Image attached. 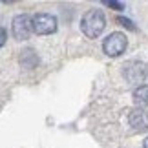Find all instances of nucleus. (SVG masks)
Instances as JSON below:
<instances>
[{
    "label": "nucleus",
    "instance_id": "9",
    "mask_svg": "<svg viewBox=\"0 0 148 148\" xmlns=\"http://www.w3.org/2000/svg\"><path fill=\"white\" fill-rule=\"evenodd\" d=\"M117 22H119V24H121V26H124V27H128L130 31H135V29H137V27L134 26V22L130 20V18H124V16H117Z\"/></svg>",
    "mask_w": 148,
    "mask_h": 148
},
{
    "label": "nucleus",
    "instance_id": "11",
    "mask_svg": "<svg viewBox=\"0 0 148 148\" xmlns=\"http://www.w3.org/2000/svg\"><path fill=\"white\" fill-rule=\"evenodd\" d=\"M5 40H8V31H5L4 27H0V48L5 44Z\"/></svg>",
    "mask_w": 148,
    "mask_h": 148
},
{
    "label": "nucleus",
    "instance_id": "1",
    "mask_svg": "<svg viewBox=\"0 0 148 148\" xmlns=\"http://www.w3.org/2000/svg\"><path fill=\"white\" fill-rule=\"evenodd\" d=\"M106 27V16L101 9H88L81 18V29L88 38H97Z\"/></svg>",
    "mask_w": 148,
    "mask_h": 148
},
{
    "label": "nucleus",
    "instance_id": "7",
    "mask_svg": "<svg viewBox=\"0 0 148 148\" xmlns=\"http://www.w3.org/2000/svg\"><path fill=\"white\" fill-rule=\"evenodd\" d=\"M20 64H22V68H27V70L37 68V64H38V55L35 53V49L26 48L24 51H22V53H20Z\"/></svg>",
    "mask_w": 148,
    "mask_h": 148
},
{
    "label": "nucleus",
    "instance_id": "10",
    "mask_svg": "<svg viewBox=\"0 0 148 148\" xmlns=\"http://www.w3.org/2000/svg\"><path fill=\"white\" fill-rule=\"evenodd\" d=\"M104 4L108 5V8L115 9V11H123V9H124V4H123V2H115V0H106Z\"/></svg>",
    "mask_w": 148,
    "mask_h": 148
},
{
    "label": "nucleus",
    "instance_id": "2",
    "mask_svg": "<svg viewBox=\"0 0 148 148\" xmlns=\"http://www.w3.org/2000/svg\"><path fill=\"white\" fill-rule=\"evenodd\" d=\"M126 48H128V38L121 31L110 33V35L104 38V42H102V51H104L108 57H119V55H123L124 51H126Z\"/></svg>",
    "mask_w": 148,
    "mask_h": 148
},
{
    "label": "nucleus",
    "instance_id": "5",
    "mask_svg": "<svg viewBox=\"0 0 148 148\" xmlns=\"http://www.w3.org/2000/svg\"><path fill=\"white\" fill-rule=\"evenodd\" d=\"M123 75L130 84H139L146 79V66L139 60H130L123 66Z\"/></svg>",
    "mask_w": 148,
    "mask_h": 148
},
{
    "label": "nucleus",
    "instance_id": "3",
    "mask_svg": "<svg viewBox=\"0 0 148 148\" xmlns=\"http://www.w3.org/2000/svg\"><path fill=\"white\" fill-rule=\"evenodd\" d=\"M11 31L16 40H27L31 37L33 29V16H29L27 13H20L16 15L13 22H11Z\"/></svg>",
    "mask_w": 148,
    "mask_h": 148
},
{
    "label": "nucleus",
    "instance_id": "12",
    "mask_svg": "<svg viewBox=\"0 0 148 148\" xmlns=\"http://www.w3.org/2000/svg\"><path fill=\"white\" fill-rule=\"evenodd\" d=\"M143 148H148V137H146V139L143 141Z\"/></svg>",
    "mask_w": 148,
    "mask_h": 148
},
{
    "label": "nucleus",
    "instance_id": "4",
    "mask_svg": "<svg viewBox=\"0 0 148 148\" xmlns=\"http://www.w3.org/2000/svg\"><path fill=\"white\" fill-rule=\"evenodd\" d=\"M59 27V20L55 15L49 13H37L33 15V29L37 35H51Z\"/></svg>",
    "mask_w": 148,
    "mask_h": 148
},
{
    "label": "nucleus",
    "instance_id": "6",
    "mask_svg": "<svg viewBox=\"0 0 148 148\" xmlns=\"http://www.w3.org/2000/svg\"><path fill=\"white\" fill-rule=\"evenodd\" d=\"M128 123L135 132H146L148 130V112L143 108H134L128 113Z\"/></svg>",
    "mask_w": 148,
    "mask_h": 148
},
{
    "label": "nucleus",
    "instance_id": "8",
    "mask_svg": "<svg viewBox=\"0 0 148 148\" xmlns=\"http://www.w3.org/2000/svg\"><path fill=\"white\" fill-rule=\"evenodd\" d=\"M134 102L137 108L148 106V84H141V86L134 90Z\"/></svg>",
    "mask_w": 148,
    "mask_h": 148
}]
</instances>
